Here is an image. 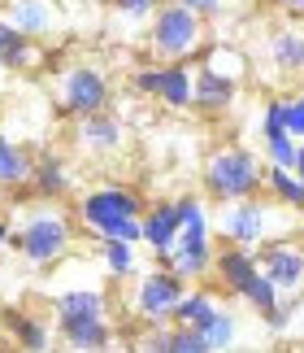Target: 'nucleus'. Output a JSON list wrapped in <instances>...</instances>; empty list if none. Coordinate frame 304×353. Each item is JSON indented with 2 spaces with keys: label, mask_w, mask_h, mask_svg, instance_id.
Here are the masks:
<instances>
[{
  "label": "nucleus",
  "mask_w": 304,
  "mask_h": 353,
  "mask_svg": "<svg viewBox=\"0 0 304 353\" xmlns=\"http://www.w3.org/2000/svg\"><path fill=\"white\" fill-rule=\"evenodd\" d=\"M222 240L226 244H243V249H261L265 240H274V210L265 205V201H257V196L226 205Z\"/></svg>",
  "instance_id": "nucleus-9"
},
{
  "label": "nucleus",
  "mask_w": 304,
  "mask_h": 353,
  "mask_svg": "<svg viewBox=\"0 0 304 353\" xmlns=\"http://www.w3.org/2000/svg\"><path fill=\"white\" fill-rule=\"evenodd\" d=\"M257 249H243V244H222V249L213 253V279L222 283V292L230 296H243V288L252 283L257 275Z\"/></svg>",
  "instance_id": "nucleus-14"
},
{
  "label": "nucleus",
  "mask_w": 304,
  "mask_h": 353,
  "mask_svg": "<svg viewBox=\"0 0 304 353\" xmlns=\"http://www.w3.org/2000/svg\"><path fill=\"white\" fill-rule=\"evenodd\" d=\"M165 110H191V70L187 61H165V79H161V97Z\"/></svg>",
  "instance_id": "nucleus-20"
},
{
  "label": "nucleus",
  "mask_w": 304,
  "mask_h": 353,
  "mask_svg": "<svg viewBox=\"0 0 304 353\" xmlns=\"http://www.w3.org/2000/svg\"><path fill=\"white\" fill-rule=\"evenodd\" d=\"M257 266L265 270L283 296L304 292V244L300 240H265L257 249Z\"/></svg>",
  "instance_id": "nucleus-10"
},
{
  "label": "nucleus",
  "mask_w": 304,
  "mask_h": 353,
  "mask_svg": "<svg viewBox=\"0 0 304 353\" xmlns=\"http://www.w3.org/2000/svg\"><path fill=\"white\" fill-rule=\"evenodd\" d=\"M265 65L279 83H296L304 79V26L283 22L265 31Z\"/></svg>",
  "instance_id": "nucleus-11"
},
{
  "label": "nucleus",
  "mask_w": 304,
  "mask_h": 353,
  "mask_svg": "<svg viewBox=\"0 0 304 353\" xmlns=\"http://www.w3.org/2000/svg\"><path fill=\"white\" fill-rule=\"evenodd\" d=\"M283 127H287V135H292V140H304V97H287Z\"/></svg>",
  "instance_id": "nucleus-32"
},
{
  "label": "nucleus",
  "mask_w": 304,
  "mask_h": 353,
  "mask_svg": "<svg viewBox=\"0 0 304 353\" xmlns=\"http://www.w3.org/2000/svg\"><path fill=\"white\" fill-rule=\"evenodd\" d=\"M239 301H248V305L257 310V314H270L274 305H283V292L270 283V275H265V270H257V275H252V283L243 288V296H239Z\"/></svg>",
  "instance_id": "nucleus-27"
},
{
  "label": "nucleus",
  "mask_w": 304,
  "mask_h": 353,
  "mask_svg": "<svg viewBox=\"0 0 304 353\" xmlns=\"http://www.w3.org/2000/svg\"><path fill=\"white\" fill-rule=\"evenodd\" d=\"M100 262H105V270L113 279H131L135 275V244H127V240H100Z\"/></svg>",
  "instance_id": "nucleus-24"
},
{
  "label": "nucleus",
  "mask_w": 304,
  "mask_h": 353,
  "mask_svg": "<svg viewBox=\"0 0 304 353\" xmlns=\"http://www.w3.org/2000/svg\"><path fill=\"white\" fill-rule=\"evenodd\" d=\"M213 310H217V296L209 288H187L178 310H174V327H196L200 332L204 323L213 319Z\"/></svg>",
  "instance_id": "nucleus-21"
},
{
  "label": "nucleus",
  "mask_w": 304,
  "mask_h": 353,
  "mask_svg": "<svg viewBox=\"0 0 304 353\" xmlns=\"http://www.w3.org/2000/svg\"><path fill=\"white\" fill-rule=\"evenodd\" d=\"M178 227H183V219H178V201H152V205L144 210V240L152 257H165L174 249L178 240Z\"/></svg>",
  "instance_id": "nucleus-15"
},
{
  "label": "nucleus",
  "mask_w": 304,
  "mask_h": 353,
  "mask_svg": "<svg viewBox=\"0 0 304 353\" xmlns=\"http://www.w3.org/2000/svg\"><path fill=\"white\" fill-rule=\"evenodd\" d=\"M31 166L35 157L26 153L18 140H9L5 131H0V192H18V188L31 183Z\"/></svg>",
  "instance_id": "nucleus-18"
},
{
  "label": "nucleus",
  "mask_w": 304,
  "mask_h": 353,
  "mask_svg": "<svg viewBox=\"0 0 304 353\" xmlns=\"http://www.w3.org/2000/svg\"><path fill=\"white\" fill-rule=\"evenodd\" d=\"M148 48L161 61H191L196 52H204V18L165 0L148 22Z\"/></svg>",
  "instance_id": "nucleus-6"
},
{
  "label": "nucleus",
  "mask_w": 304,
  "mask_h": 353,
  "mask_svg": "<svg viewBox=\"0 0 304 353\" xmlns=\"http://www.w3.org/2000/svg\"><path fill=\"white\" fill-rule=\"evenodd\" d=\"M200 183H204V196L209 201L235 205V201H248L265 188V161L243 144L213 148L209 161H204V170H200Z\"/></svg>",
  "instance_id": "nucleus-3"
},
{
  "label": "nucleus",
  "mask_w": 304,
  "mask_h": 353,
  "mask_svg": "<svg viewBox=\"0 0 304 353\" xmlns=\"http://www.w3.org/2000/svg\"><path fill=\"white\" fill-rule=\"evenodd\" d=\"M140 353H170V327H148L144 336H140Z\"/></svg>",
  "instance_id": "nucleus-33"
},
{
  "label": "nucleus",
  "mask_w": 304,
  "mask_h": 353,
  "mask_svg": "<svg viewBox=\"0 0 304 353\" xmlns=\"http://www.w3.org/2000/svg\"><path fill=\"white\" fill-rule=\"evenodd\" d=\"M0 70H5V52H0Z\"/></svg>",
  "instance_id": "nucleus-39"
},
{
  "label": "nucleus",
  "mask_w": 304,
  "mask_h": 353,
  "mask_svg": "<svg viewBox=\"0 0 304 353\" xmlns=\"http://www.w3.org/2000/svg\"><path fill=\"white\" fill-rule=\"evenodd\" d=\"M178 219H183V227H178V240L174 249L157 257V266H170L178 279H204L213 275V253L217 244L209 236V210H204L200 196H178Z\"/></svg>",
  "instance_id": "nucleus-4"
},
{
  "label": "nucleus",
  "mask_w": 304,
  "mask_h": 353,
  "mask_svg": "<svg viewBox=\"0 0 304 353\" xmlns=\"http://www.w3.org/2000/svg\"><path fill=\"white\" fill-rule=\"evenodd\" d=\"M261 148H265V161H270V166L296 170V157H300V140H292L287 131H265V135H261Z\"/></svg>",
  "instance_id": "nucleus-25"
},
{
  "label": "nucleus",
  "mask_w": 304,
  "mask_h": 353,
  "mask_svg": "<svg viewBox=\"0 0 304 353\" xmlns=\"http://www.w3.org/2000/svg\"><path fill=\"white\" fill-rule=\"evenodd\" d=\"M187 292V279H178L170 266H152L135 279V292H131V310L135 319L148 323V327H161V323H174V310Z\"/></svg>",
  "instance_id": "nucleus-7"
},
{
  "label": "nucleus",
  "mask_w": 304,
  "mask_h": 353,
  "mask_svg": "<svg viewBox=\"0 0 304 353\" xmlns=\"http://www.w3.org/2000/svg\"><path fill=\"white\" fill-rule=\"evenodd\" d=\"M144 196L127 183H100L91 192H83L78 201V223L100 240H144Z\"/></svg>",
  "instance_id": "nucleus-2"
},
{
  "label": "nucleus",
  "mask_w": 304,
  "mask_h": 353,
  "mask_svg": "<svg viewBox=\"0 0 304 353\" xmlns=\"http://www.w3.org/2000/svg\"><path fill=\"white\" fill-rule=\"evenodd\" d=\"M74 140L83 153H91V157H118L122 148H127L131 140V131H127V122H122L118 114H87V118H78V131H74Z\"/></svg>",
  "instance_id": "nucleus-12"
},
{
  "label": "nucleus",
  "mask_w": 304,
  "mask_h": 353,
  "mask_svg": "<svg viewBox=\"0 0 304 353\" xmlns=\"http://www.w3.org/2000/svg\"><path fill=\"white\" fill-rule=\"evenodd\" d=\"M31 192L39 201H61L65 192H70V170H65V161L57 153H44V157H35V166H31Z\"/></svg>",
  "instance_id": "nucleus-17"
},
{
  "label": "nucleus",
  "mask_w": 304,
  "mask_h": 353,
  "mask_svg": "<svg viewBox=\"0 0 304 353\" xmlns=\"http://www.w3.org/2000/svg\"><path fill=\"white\" fill-rule=\"evenodd\" d=\"M200 336H204V345H209L213 353H230L235 341H239V319H235L226 305H217V310H213V319L200 327Z\"/></svg>",
  "instance_id": "nucleus-22"
},
{
  "label": "nucleus",
  "mask_w": 304,
  "mask_h": 353,
  "mask_svg": "<svg viewBox=\"0 0 304 353\" xmlns=\"http://www.w3.org/2000/svg\"><path fill=\"white\" fill-rule=\"evenodd\" d=\"M235 97H239V79L213 70V65H204V61L191 70V110L222 114V110H230V105H235Z\"/></svg>",
  "instance_id": "nucleus-13"
},
{
  "label": "nucleus",
  "mask_w": 304,
  "mask_h": 353,
  "mask_svg": "<svg viewBox=\"0 0 304 353\" xmlns=\"http://www.w3.org/2000/svg\"><path fill=\"white\" fill-rule=\"evenodd\" d=\"M52 323L70 353H105L113 345V323H109V296L100 288H70L52 296Z\"/></svg>",
  "instance_id": "nucleus-1"
},
{
  "label": "nucleus",
  "mask_w": 304,
  "mask_h": 353,
  "mask_svg": "<svg viewBox=\"0 0 304 353\" xmlns=\"http://www.w3.org/2000/svg\"><path fill=\"white\" fill-rule=\"evenodd\" d=\"M170 353H213L196 327H170Z\"/></svg>",
  "instance_id": "nucleus-30"
},
{
  "label": "nucleus",
  "mask_w": 304,
  "mask_h": 353,
  "mask_svg": "<svg viewBox=\"0 0 304 353\" xmlns=\"http://www.w3.org/2000/svg\"><path fill=\"white\" fill-rule=\"evenodd\" d=\"M283 9L292 13V18H304V0H283Z\"/></svg>",
  "instance_id": "nucleus-37"
},
{
  "label": "nucleus",
  "mask_w": 304,
  "mask_h": 353,
  "mask_svg": "<svg viewBox=\"0 0 304 353\" xmlns=\"http://www.w3.org/2000/svg\"><path fill=\"white\" fill-rule=\"evenodd\" d=\"M204 65H213V70H222V74H230V79H239V70H243V57L235 48H209V57H204Z\"/></svg>",
  "instance_id": "nucleus-31"
},
{
  "label": "nucleus",
  "mask_w": 304,
  "mask_h": 353,
  "mask_svg": "<svg viewBox=\"0 0 304 353\" xmlns=\"http://www.w3.org/2000/svg\"><path fill=\"white\" fill-rule=\"evenodd\" d=\"M292 174H296L300 188H304V140H300V157H296V170H292Z\"/></svg>",
  "instance_id": "nucleus-38"
},
{
  "label": "nucleus",
  "mask_w": 304,
  "mask_h": 353,
  "mask_svg": "<svg viewBox=\"0 0 304 353\" xmlns=\"http://www.w3.org/2000/svg\"><path fill=\"white\" fill-rule=\"evenodd\" d=\"M70 244H74V227L70 219H65L61 210H52V201H44L39 210H31L22 219V227H13L9 232V249L13 253H22V262H31V266H57L65 253H70Z\"/></svg>",
  "instance_id": "nucleus-5"
},
{
  "label": "nucleus",
  "mask_w": 304,
  "mask_h": 353,
  "mask_svg": "<svg viewBox=\"0 0 304 353\" xmlns=\"http://www.w3.org/2000/svg\"><path fill=\"white\" fill-rule=\"evenodd\" d=\"M287 305H292V327H287V332H296L300 341H304V292L300 296H287Z\"/></svg>",
  "instance_id": "nucleus-35"
},
{
  "label": "nucleus",
  "mask_w": 304,
  "mask_h": 353,
  "mask_svg": "<svg viewBox=\"0 0 304 353\" xmlns=\"http://www.w3.org/2000/svg\"><path fill=\"white\" fill-rule=\"evenodd\" d=\"M13 31L31 35V39H44L57 31V5L52 0H9V18H5Z\"/></svg>",
  "instance_id": "nucleus-16"
},
{
  "label": "nucleus",
  "mask_w": 304,
  "mask_h": 353,
  "mask_svg": "<svg viewBox=\"0 0 304 353\" xmlns=\"http://www.w3.org/2000/svg\"><path fill=\"white\" fill-rule=\"evenodd\" d=\"M9 232H13V227H9V219H5V214H0V253L9 249Z\"/></svg>",
  "instance_id": "nucleus-36"
},
{
  "label": "nucleus",
  "mask_w": 304,
  "mask_h": 353,
  "mask_svg": "<svg viewBox=\"0 0 304 353\" xmlns=\"http://www.w3.org/2000/svg\"><path fill=\"white\" fill-rule=\"evenodd\" d=\"M174 5L191 9V13H196V18H204V22H209V18H222V13H226V0H174Z\"/></svg>",
  "instance_id": "nucleus-34"
},
{
  "label": "nucleus",
  "mask_w": 304,
  "mask_h": 353,
  "mask_svg": "<svg viewBox=\"0 0 304 353\" xmlns=\"http://www.w3.org/2000/svg\"><path fill=\"white\" fill-rule=\"evenodd\" d=\"M113 5L118 18H127V22H152V13H157L165 0H109Z\"/></svg>",
  "instance_id": "nucleus-28"
},
{
  "label": "nucleus",
  "mask_w": 304,
  "mask_h": 353,
  "mask_svg": "<svg viewBox=\"0 0 304 353\" xmlns=\"http://www.w3.org/2000/svg\"><path fill=\"white\" fill-rule=\"evenodd\" d=\"M9 332H13V341H18L22 353H48L52 349L48 323L35 319V314H26V310H13V314H9Z\"/></svg>",
  "instance_id": "nucleus-19"
},
{
  "label": "nucleus",
  "mask_w": 304,
  "mask_h": 353,
  "mask_svg": "<svg viewBox=\"0 0 304 353\" xmlns=\"http://www.w3.org/2000/svg\"><path fill=\"white\" fill-rule=\"evenodd\" d=\"M109 83L105 65L96 61H74L70 70L61 74V97H57V114H70V118H87V114H100L109 105Z\"/></svg>",
  "instance_id": "nucleus-8"
},
{
  "label": "nucleus",
  "mask_w": 304,
  "mask_h": 353,
  "mask_svg": "<svg viewBox=\"0 0 304 353\" xmlns=\"http://www.w3.org/2000/svg\"><path fill=\"white\" fill-rule=\"evenodd\" d=\"M5 70H31V65L39 61V39H31V35H22V31H13L9 39H5Z\"/></svg>",
  "instance_id": "nucleus-26"
},
{
  "label": "nucleus",
  "mask_w": 304,
  "mask_h": 353,
  "mask_svg": "<svg viewBox=\"0 0 304 353\" xmlns=\"http://www.w3.org/2000/svg\"><path fill=\"white\" fill-rule=\"evenodd\" d=\"M265 188H270V196L279 201V205H292V210H304V188L292 170H283V166H270L265 161Z\"/></svg>",
  "instance_id": "nucleus-23"
},
{
  "label": "nucleus",
  "mask_w": 304,
  "mask_h": 353,
  "mask_svg": "<svg viewBox=\"0 0 304 353\" xmlns=\"http://www.w3.org/2000/svg\"><path fill=\"white\" fill-rule=\"evenodd\" d=\"M161 79H165V61L161 65H140V70L131 74V88L140 92V97H161Z\"/></svg>",
  "instance_id": "nucleus-29"
}]
</instances>
